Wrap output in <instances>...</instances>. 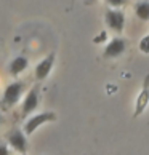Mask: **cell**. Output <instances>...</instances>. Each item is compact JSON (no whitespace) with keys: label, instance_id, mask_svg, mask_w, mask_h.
Returning a JSON list of instances; mask_svg holds the SVG:
<instances>
[{"label":"cell","instance_id":"1","mask_svg":"<svg viewBox=\"0 0 149 155\" xmlns=\"http://www.w3.org/2000/svg\"><path fill=\"white\" fill-rule=\"evenodd\" d=\"M104 21H106V26L109 29L120 34L125 27V13L122 10H106Z\"/></svg>","mask_w":149,"mask_h":155},{"label":"cell","instance_id":"2","mask_svg":"<svg viewBox=\"0 0 149 155\" xmlns=\"http://www.w3.org/2000/svg\"><path fill=\"white\" fill-rule=\"evenodd\" d=\"M24 91V85L21 82H13L5 88L3 93V106H15L19 101V97Z\"/></svg>","mask_w":149,"mask_h":155},{"label":"cell","instance_id":"3","mask_svg":"<svg viewBox=\"0 0 149 155\" xmlns=\"http://www.w3.org/2000/svg\"><path fill=\"white\" fill-rule=\"evenodd\" d=\"M55 118H56V115H55L53 112H42V114H39V115L29 118L24 123V133L26 134H32L40 125H43V123H47V122H53Z\"/></svg>","mask_w":149,"mask_h":155},{"label":"cell","instance_id":"4","mask_svg":"<svg viewBox=\"0 0 149 155\" xmlns=\"http://www.w3.org/2000/svg\"><path fill=\"white\" fill-rule=\"evenodd\" d=\"M127 45L128 42L125 38H120V37L112 38L104 48V58H117L127 50Z\"/></svg>","mask_w":149,"mask_h":155},{"label":"cell","instance_id":"5","mask_svg":"<svg viewBox=\"0 0 149 155\" xmlns=\"http://www.w3.org/2000/svg\"><path fill=\"white\" fill-rule=\"evenodd\" d=\"M149 104V74L144 77V82H143V90L141 93L136 97V107H135V114L133 117H138L144 112V109Z\"/></svg>","mask_w":149,"mask_h":155},{"label":"cell","instance_id":"6","mask_svg":"<svg viewBox=\"0 0 149 155\" xmlns=\"http://www.w3.org/2000/svg\"><path fill=\"white\" fill-rule=\"evenodd\" d=\"M39 97H40V91H39V85L32 87L31 91L26 94L24 102H22V117H26L27 114H31L32 110H36L39 106Z\"/></svg>","mask_w":149,"mask_h":155},{"label":"cell","instance_id":"7","mask_svg":"<svg viewBox=\"0 0 149 155\" xmlns=\"http://www.w3.org/2000/svg\"><path fill=\"white\" fill-rule=\"evenodd\" d=\"M8 144L13 147L16 152H21L22 155L27 150V139H26L24 133L19 130H15L8 134Z\"/></svg>","mask_w":149,"mask_h":155},{"label":"cell","instance_id":"8","mask_svg":"<svg viewBox=\"0 0 149 155\" xmlns=\"http://www.w3.org/2000/svg\"><path fill=\"white\" fill-rule=\"evenodd\" d=\"M53 62H55V53H50L47 58L42 59L37 64V67H36V78L37 80L47 78L50 71H51V67H53Z\"/></svg>","mask_w":149,"mask_h":155},{"label":"cell","instance_id":"9","mask_svg":"<svg viewBox=\"0 0 149 155\" xmlns=\"http://www.w3.org/2000/svg\"><path fill=\"white\" fill-rule=\"evenodd\" d=\"M27 64H29V62H27V58H24V56H18V58H15L13 61H11V64H10V74L13 77L19 75V74L27 67Z\"/></svg>","mask_w":149,"mask_h":155},{"label":"cell","instance_id":"10","mask_svg":"<svg viewBox=\"0 0 149 155\" xmlns=\"http://www.w3.org/2000/svg\"><path fill=\"white\" fill-rule=\"evenodd\" d=\"M135 15L141 21H149V2H138L135 5Z\"/></svg>","mask_w":149,"mask_h":155},{"label":"cell","instance_id":"11","mask_svg":"<svg viewBox=\"0 0 149 155\" xmlns=\"http://www.w3.org/2000/svg\"><path fill=\"white\" fill-rule=\"evenodd\" d=\"M140 50L143 51V53H149V35L143 37L141 42H140Z\"/></svg>","mask_w":149,"mask_h":155},{"label":"cell","instance_id":"12","mask_svg":"<svg viewBox=\"0 0 149 155\" xmlns=\"http://www.w3.org/2000/svg\"><path fill=\"white\" fill-rule=\"evenodd\" d=\"M0 155H10V152H8V147H7V146L0 144Z\"/></svg>","mask_w":149,"mask_h":155},{"label":"cell","instance_id":"13","mask_svg":"<svg viewBox=\"0 0 149 155\" xmlns=\"http://www.w3.org/2000/svg\"><path fill=\"white\" fill-rule=\"evenodd\" d=\"M103 40H106V32H101V35H100V37H96V38H95V42H96V43H100V42H103Z\"/></svg>","mask_w":149,"mask_h":155},{"label":"cell","instance_id":"14","mask_svg":"<svg viewBox=\"0 0 149 155\" xmlns=\"http://www.w3.org/2000/svg\"><path fill=\"white\" fill-rule=\"evenodd\" d=\"M2 122H3V117H2V115H0V125H2Z\"/></svg>","mask_w":149,"mask_h":155},{"label":"cell","instance_id":"15","mask_svg":"<svg viewBox=\"0 0 149 155\" xmlns=\"http://www.w3.org/2000/svg\"><path fill=\"white\" fill-rule=\"evenodd\" d=\"M24 155H26V153H24Z\"/></svg>","mask_w":149,"mask_h":155}]
</instances>
